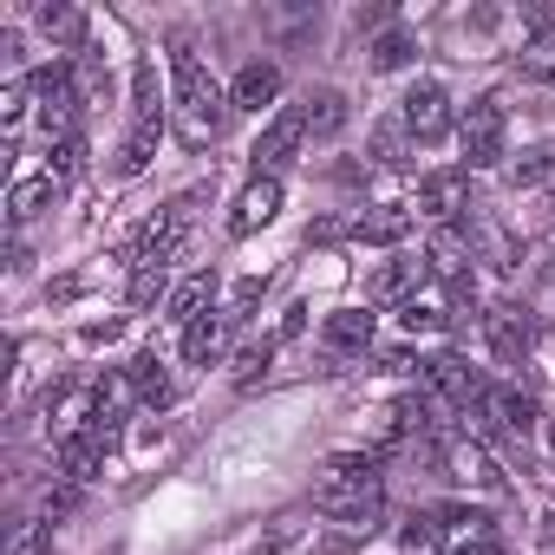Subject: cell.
<instances>
[{
	"label": "cell",
	"instance_id": "obj_30",
	"mask_svg": "<svg viewBox=\"0 0 555 555\" xmlns=\"http://www.w3.org/2000/svg\"><path fill=\"white\" fill-rule=\"evenodd\" d=\"M8 555H53V522H21Z\"/></svg>",
	"mask_w": 555,
	"mask_h": 555
},
{
	"label": "cell",
	"instance_id": "obj_36",
	"mask_svg": "<svg viewBox=\"0 0 555 555\" xmlns=\"http://www.w3.org/2000/svg\"><path fill=\"white\" fill-rule=\"evenodd\" d=\"M548 444H555V431H548Z\"/></svg>",
	"mask_w": 555,
	"mask_h": 555
},
{
	"label": "cell",
	"instance_id": "obj_4",
	"mask_svg": "<svg viewBox=\"0 0 555 555\" xmlns=\"http://www.w3.org/2000/svg\"><path fill=\"white\" fill-rule=\"evenodd\" d=\"M470 418H483V425H490L496 438H509V444H529V431H535V399L516 392V386H483V399H477Z\"/></svg>",
	"mask_w": 555,
	"mask_h": 555
},
{
	"label": "cell",
	"instance_id": "obj_20",
	"mask_svg": "<svg viewBox=\"0 0 555 555\" xmlns=\"http://www.w3.org/2000/svg\"><path fill=\"white\" fill-rule=\"evenodd\" d=\"M53 196H60V183H53V177H27V183H14V190H8V222H14V229L40 222V216L53 209Z\"/></svg>",
	"mask_w": 555,
	"mask_h": 555
},
{
	"label": "cell",
	"instance_id": "obj_2",
	"mask_svg": "<svg viewBox=\"0 0 555 555\" xmlns=\"http://www.w3.org/2000/svg\"><path fill=\"white\" fill-rule=\"evenodd\" d=\"M386 503V477H379V457H360V451H340L321 464L314 477V509L334 516V522H373Z\"/></svg>",
	"mask_w": 555,
	"mask_h": 555
},
{
	"label": "cell",
	"instance_id": "obj_3",
	"mask_svg": "<svg viewBox=\"0 0 555 555\" xmlns=\"http://www.w3.org/2000/svg\"><path fill=\"white\" fill-rule=\"evenodd\" d=\"M457 144H464V164L470 170H490L503 164V144H509V118L496 99H470L464 118H457Z\"/></svg>",
	"mask_w": 555,
	"mask_h": 555
},
{
	"label": "cell",
	"instance_id": "obj_26",
	"mask_svg": "<svg viewBox=\"0 0 555 555\" xmlns=\"http://www.w3.org/2000/svg\"><path fill=\"white\" fill-rule=\"evenodd\" d=\"M79 164H86V138H79V131L47 144V177H53V183H73V177H79Z\"/></svg>",
	"mask_w": 555,
	"mask_h": 555
},
{
	"label": "cell",
	"instance_id": "obj_1",
	"mask_svg": "<svg viewBox=\"0 0 555 555\" xmlns=\"http://www.w3.org/2000/svg\"><path fill=\"white\" fill-rule=\"evenodd\" d=\"M170 92H177V131H183V144L190 151H209L216 138H222V125H229V92L209 79V66L196 60V47L177 34L170 40Z\"/></svg>",
	"mask_w": 555,
	"mask_h": 555
},
{
	"label": "cell",
	"instance_id": "obj_13",
	"mask_svg": "<svg viewBox=\"0 0 555 555\" xmlns=\"http://www.w3.org/2000/svg\"><path fill=\"white\" fill-rule=\"evenodd\" d=\"M483 334H490V353H496V360H522V353H529V314H522L516 301H496V308L483 314Z\"/></svg>",
	"mask_w": 555,
	"mask_h": 555
},
{
	"label": "cell",
	"instance_id": "obj_32",
	"mask_svg": "<svg viewBox=\"0 0 555 555\" xmlns=\"http://www.w3.org/2000/svg\"><path fill=\"white\" fill-rule=\"evenodd\" d=\"M164 274H170V268H138V274H131V308H151V301L164 295Z\"/></svg>",
	"mask_w": 555,
	"mask_h": 555
},
{
	"label": "cell",
	"instance_id": "obj_9",
	"mask_svg": "<svg viewBox=\"0 0 555 555\" xmlns=\"http://www.w3.org/2000/svg\"><path fill=\"white\" fill-rule=\"evenodd\" d=\"M34 99H40V125H47V144L53 138H73V112H79V92H73V73L53 66L34 79Z\"/></svg>",
	"mask_w": 555,
	"mask_h": 555
},
{
	"label": "cell",
	"instance_id": "obj_5",
	"mask_svg": "<svg viewBox=\"0 0 555 555\" xmlns=\"http://www.w3.org/2000/svg\"><path fill=\"white\" fill-rule=\"evenodd\" d=\"M418 379H425V392H431L438 405H457V412H477V399H483V379H477L457 353H431V360L418 366Z\"/></svg>",
	"mask_w": 555,
	"mask_h": 555
},
{
	"label": "cell",
	"instance_id": "obj_12",
	"mask_svg": "<svg viewBox=\"0 0 555 555\" xmlns=\"http://www.w3.org/2000/svg\"><path fill=\"white\" fill-rule=\"evenodd\" d=\"M282 99V66L274 60H248L242 73H235V86H229V105L235 112H261V105H274Z\"/></svg>",
	"mask_w": 555,
	"mask_h": 555
},
{
	"label": "cell",
	"instance_id": "obj_25",
	"mask_svg": "<svg viewBox=\"0 0 555 555\" xmlns=\"http://www.w3.org/2000/svg\"><path fill=\"white\" fill-rule=\"evenodd\" d=\"M412 53H418V40H412L405 27H386V34L373 40V66H379V73H399V66H412Z\"/></svg>",
	"mask_w": 555,
	"mask_h": 555
},
{
	"label": "cell",
	"instance_id": "obj_19",
	"mask_svg": "<svg viewBox=\"0 0 555 555\" xmlns=\"http://www.w3.org/2000/svg\"><path fill=\"white\" fill-rule=\"evenodd\" d=\"M418 209H425L431 222H451V216L464 209V170H431V177L418 183Z\"/></svg>",
	"mask_w": 555,
	"mask_h": 555
},
{
	"label": "cell",
	"instance_id": "obj_21",
	"mask_svg": "<svg viewBox=\"0 0 555 555\" xmlns=\"http://www.w3.org/2000/svg\"><path fill=\"white\" fill-rule=\"evenodd\" d=\"M301 118H308V138H321V144L340 138V131H347V92H334V86L314 92V99L301 105Z\"/></svg>",
	"mask_w": 555,
	"mask_h": 555
},
{
	"label": "cell",
	"instance_id": "obj_14",
	"mask_svg": "<svg viewBox=\"0 0 555 555\" xmlns=\"http://www.w3.org/2000/svg\"><path fill=\"white\" fill-rule=\"evenodd\" d=\"M321 340H327V353H334V360H353V353H366V347H373V314H366V308H340V314H327Z\"/></svg>",
	"mask_w": 555,
	"mask_h": 555
},
{
	"label": "cell",
	"instance_id": "obj_35",
	"mask_svg": "<svg viewBox=\"0 0 555 555\" xmlns=\"http://www.w3.org/2000/svg\"><path fill=\"white\" fill-rule=\"evenodd\" d=\"M399 321H405L412 334H418V327H425V334H431V327H444V314H438V308H425V301H412V308H399Z\"/></svg>",
	"mask_w": 555,
	"mask_h": 555
},
{
	"label": "cell",
	"instance_id": "obj_28",
	"mask_svg": "<svg viewBox=\"0 0 555 555\" xmlns=\"http://www.w3.org/2000/svg\"><path fill=\"white\" fill-rule=\"evenodd\" d=\"M131 386H138V399H144V405H164V399H170V379H164V366H157V360H138V366H131Z\"/></svg>",
	"mask_w": 555,
	"mask_h": 555
},
{
	"label": "cell",
	"instance_id": "obj_27",
	"mask_svg": "<svg viewBox=\"0 0 555 555\" xmlns=\"http://www.w3.org/2000/svg\"><path fill=\"white\" fill-rule=\"evenodd\" d=\"M405 229H412V222H405L399 209H373V216H360V222H353V235H360V242H399Z\"/></svg>",
	"mask_w": 555,
	"mask_h": 555
},
{
	"label": "cell",
	"instance_id": "obj_23",
	"mask_svg": "<svg viewBox=\"0 0 555 555\" xmlns=\"http://www.w3.org/2000/svg\"><path fill=\"white\" fill-rule=\"evenodd\" d=\"M131 125H164V99H157V60L131 66Z\"/></svg>",
	"mask_w": 555,
	"mask_h": 555
},
{
	"label": "cell",
	"instance_id": "obj_8",
	"mask_svg": "<svg viewBox=\"0 0 555 555\" xmlns=\"http://www.w3.org/2000/svg\"><path fill=\"white\" fill-rule=\"evenodd\" d=\"M308 144V118H301V105H288V112H274L268 118V131H261V144H255V177H274L282 164H295V151Z\"/></svg>",
	"mask_w": 555,
	"mask_h": 555
},
{
	"label": "cell",
	"instance_id": "obj_18",
	"mask_svg": "<svg viewBox=\"0 0 555 555\" xmlns=\"http://www.w3.org/2000/svg\"><path fill=\"white\" fill-rule=\"evenodd\" d=\"M425 268L444 274V282H464V268H470V235L451 229V222H438V235L425 242Z\"/></svg>",
	"mask_w": 555,
	"mask_h": 555
},
{
	"label": "cell",
	"instance_id": "obj_31",
	"mask_svg": "<svg viewBox=\"0 0 555 555\" xmlns=\"http://www.w3.org/2000/svg\"><path fill=\"white\" fill-rule=\"evenodd\" d=\"M405 138H412V131H405L399 118H392V125H379V138H373V151H379V164H405Z\"/></svg>",
	"mask_w": 555,
	"mask_h": 555
},
{
	"label": "cell",
	"instance_id": "obj_11",
	"mask_svg": "<svg viewBox=\"0 0 555 555\" xmlns=\"http://www.w3.org/2000/svg\"><path fill=\"white\" fill-rule=\"evenodd\" d=\"M274 209H282V183H274V177H255V183L235 196V209H229V235H255V229H268Z\"/></svg>",
	"mask_w": 555,
	"mask_h": 555
},
{
	"label": "cell",
	"instance_id": "obj_29",
	"mask_svg": "<svg viewBox=\"0 0 555 555\" xmlns=\"http://www.w3.org/2000/svg\"><path fill=\"white\" fill-rule=\"evenodd\" d=\"M548 170H555V151H522V157L509 164V183H516V190H529V183H542Z\"/></svg>",
	"mask_w": 555,
	"mask_h": 555
},
{
	"label": "cell",
	"instance_id": "obj_33",
	"mask_svg": "<svg viewBox=\"0 0 555 555\" xmlns=\"http://www.w3.org/2000/svg\"><path fill=\"white\" fill-rule=\"evenodd\" d=\"M268 360H274V340H261V347H242V360H235V379H242V386H255V373H268Z\"/></svg>",
	"mask_w": 555,
	"mask_h": 555
},
{
	"label": "cell",
	"instance_id": "obj_24",
	"mask_svg": "<svg viewBox=\"0 0 555 555\" xmlns=\"http://www.w3.org/2000/svg\"><path fill=\"white\" fill-rule=\"evenodd\" d=\"M157 131H164V125H131V131H125V144H118V177H138V170L157 157Z\"/></svg>",
	"mask_w": 555,
	"mask_h": 555
},
{
	"label": "cell",
	"instance_id": "obj_22",
	"mask_svg": "<svg viewBox=\"0 0 555 555\" xmlns=\"http://www.w3.org/2000/svg\"><path fill=\"white\" fill-rule=\"evenodd\" d=\"M222 340H229V321L209 308L203 321H190V327H183V360H190V366H209V360L222 353Z\"/></svg>",
	"mask_w": 555,
	"mask_h": 555
},
{
	"label": "cell",
	"instance_id": "obj_6",
	"mask_svg": "<svg viewBox=\"0 0 555 555\" xmlns=\"http://www.w3.org/2000/svg\"><path fill=\"white\" fill-rule=\"evenodd\" d=\"M399 125H405L418 144H438V138L451 131V99H444V86H438V79L412 86V92L399 99Z\"/></svg>",
	"mask_w": 555,
	"mask_h": 555
},
{
	"label": "cell",
	"instance_id": "obj_15",
	"mask_svg": "<svg viewBox=\"0 0 555 555\" xmlns=\"http://www.w3.org/2000/svg\"><path fill=\"white\" fill-rule=\"evenodd\" d=\"M444 464H451V477H457V483H477V490H503V470H496V457H490L477 438H457V444L444 451Z\"/></svg>",
	"mask_w": 555,
	"mask_h": 555
},
{
	"label": "cell",
	"instance_id": "obj_34",
	"mask_svg": "<svg viewBox=\"0 0 555 555\" xmlns=\"http://www.w3.org/2000/svg\"><path fill=\"white\" fill-rule=\"evenodd\" d=\"M516 73H522V79H542V86H555V53H535V47H529V53L516 60Z\"/></svg>",
	"mask_w": 555,
	"mask_h": 555
},
{
	"label": "cell",
	"instance_id": "obj_7",
	"mask_svg": "<svg viewBox=\"0 0 555 555\" xmlns=\"http://www.w3.org/2000/svg\"><path fill=\"white\" fill-rule=\"evenodd\" d=\"M438 548L444 555H496V516L490 509H444L438 516Z\"/></svg>",
	"mask_w": 555,
	"mask_h": 555
},
{
	"label": "cell",
	"instance_id": "obj_17",
	"mask_svg": "<svg viewBox=\"0 0 555 555\" xmlns=\"http://www.w3.org/2000/svg\"><path fill=\"white\" fill-rule=\"evenodd\" d=\"M40 34L53 40V53H86V14L73 8V0H47V8H40Z\"/></svg>",
	"mask_w": 555,
	"mask_h": 555
},
{
	"label": "cell",
	"instance_id": "obj_10",
	"mask_svg": "<svg viewBox=\"0 0 555 555\" xmlns=\"http://www.w3.org/2000/svg\"><path fill=\"white\" fill-rule=\"evenodd\" d=\"M425 255L412 261V255H399V261H386L379 274H373V308H412L418 301V282H425Z\"/></svg>",
	"mask_w": 555,
	"mask_h": 555
},
{
	"label": "cell",
	"instance_id": "obj_16",
	"mask_svg": "<svg viewBox=\"0 0 555 555\" xmlns=\"http://www.w3.org/2000/svg\"><path fill=\"white\" fill-rule=\"evenodd\" d=\"M209 301H216V274H209V268H196V274H183V282L170 288L164 314H170L177 327H190V321H203V314H209Z\"/></svg>",
	"mask_w": 555,
	"mask_h": 555
}]
</instances>
